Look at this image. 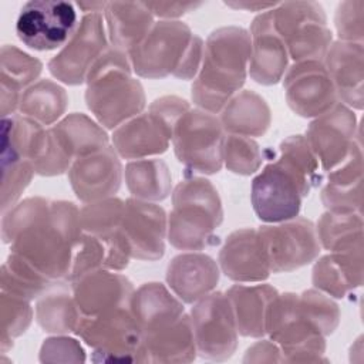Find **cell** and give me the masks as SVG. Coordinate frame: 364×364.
I'll return each mask as SVG.
<instances>
[{
	"label": "cell",
	"instance_id": "ffe728a7",
	"mask_svg": "<svg viewBox=\"0 0 364 364\" xmlns=\"http://www.w3.org/2000/svg\"><path fill=\"white\" fill-rule=\"evenodd\" d=\"M169 287L186 303L205 297L218 283L219 270L206 255L186 253L176 256L168 266Z\"/></svg>",
	"mask_w": 364,
	"mask_h": 364
},
{
	"label": "cell",
	"instance_id": "9c48e42d",
	"mask_svg": "<svg viewBox=\"0 0 364 364\" xmlns=\"http://www.w3.org/2000/svg\"><path fill=\"white\" fill-rule=\"evenodd\" d=\"M75 4L33 0L23 4L16 20V34L27 47L50 51L64 47L78 27Z\"/></svg>",
	"mask_w": 364,
	"mask_h": 364
},
{
	"label": "cell",
	"instance_id": "8992f818",
	"mask_svg": "<svg viewBox=\"0 0 364 364\" xmlns=\"http://www.w3.org/2000/svg\"><path fill=\"white\" fill-rule=\"evenodd\" d=\"M222 222L216 189L202 178L182 181L173 192L169 216V242L183 250H200L215 243L213 230Z\"/></svg>",
	"mask_w": 364,
	"mask_h": 364
},
{
	"label": "cell",
	"instance_id": "f546056e",
	"mask_svg": "<svg viewBox=\"0 0 364 364\" xmlns=\"http://www.w3.org/2000/svg\"><path fill=\"white\" fill-rule=\"evenodd\" d=\"M361 44L336 43L327 54V73L340 95L353 104V81L361 84Z\"/></svg>",
	"mask_w": 364,
	"mask_h": 364
},
{
	"label": "cell",
	"instance_id": "74e56055",
	"mask_svg": "<svg viewBox=\"0 0 364 364\" xmlns=\"http://www.w3.org/2000/svg\"><path fill=\"white\" fill-rule=\"evenodd\" d=\"M279 3H226L229 7L235 9H246V10H259V11H266L270 9H274Z\"/></svg>",
	"mask_w": 364,
	"mask_h": 364
},
{
	"label": "cell",
	"instance_id": "ac0fdd59",
	"mask_svg": "<svg viewBox=\"0 0 364 364\" xmlns=\"http://www.w3.org/2000/svg\"><path fill=\"white\" fill-rule=\"evenodd\" d=\"M351 112L338 105L321 114V117L310 125L306 141L323 168L331 169L344 161L351 144Z\"/></svg>",
	"mask_w": 364,
	"mask_h": 364
},
{
	"label": "cell",
	"instance_id": "f1b7e54d",
	"mask_svg": "<svg viewBox=\"0 0 364 364\" xmlns=\"http://www.w3.org/2000/svg\"><path fill=\"white\" fill-rule=\"evenodd\" d=\"M125 179L131 193L141 200H159L171 191V175L161 159H138L129 162Z\"/></svg>",
	"mask_w": 364,
	"mask_h": 364
},
{
	"label": "cell",
	"instance_id": "e575fe53",
	"mask_svg": "<svg viewBox=\"0 0 364 364\" xmlns=\"http://www.w3.org/2000/svg\"><path fill=\"white\" fill-rule=\"evenodd\" d=\"M299 300L303 311L320 333L334 328L338 314L331 300L317 291H306Z\"/></svg>",
	"mask_w": 364,
	"mask_h": 364
},
{
	"label": "cell",
	"instance_id": "44dd1931",
	"mask_svg": "<svg viewBox=\"0 0 364 364\" xmlns=\"http://www.w3.org/2000/svg\"><path fill=\"white\" fill-rule=\"evenodd\" d=\"M172 135L151 114H139L119 125L114 132L115 151L127 159H144L162 154L168 148Z\"/></svg>",
	"mask_w": 364,
	"mask_h": 364
},
{
	"label": "cell",
	"instance_id": "836d02e7",
	"mask_svg": "<svg viewBox=\"0 0 364 364\" xmlns=\"http://www.w3.org/2000/svg\"><path fill=\"white\" fill-rule=\"evenodd\" d=\"M1 208L3 213L13 208L34 173L31 162L24 159L1 161Z\"/></svg>",
	"mask_w": 364,
	"mask_h": 364
},
{
	"label": "cell",
	"instance_id": "d6986e66",
	"mask_svg": "<svg viewBox=\"0 0 364 364\" xmlns=\"http://www.w3.org/2000/svg\"><path fill=\"white\" fill-rule=\"evenodd\" d=\"M219 262L225 274L236 282H259L270 273L259 232L253 229L233 232L220 250Z\"/></svg>",
	"mask_w": 364,
	"mask_h": 364
},
{
	"label": "cell",
	"instance_id": "603a6c76",
	"mask_svg": "<svg viewBox=\"0 0 364 364\" xmlns=\"http://www.w3.org/2000/svg\"><path fill=\"white\" fill-rule=\"evenodd\" d=\"M0 102L3 118L10 117L18 108L21 94L31 87L40 75L43 64L40 60L26 54L14 46L1 47Z\"/></svg>",
	"mask_w": 364,
	"mask_h": 364
},
{
	"label": "cell",
	"instance_id": "2e32d148",
	"mask_svg": "<svg viewBox=\"0 0 364 364\" xmlns=\"http://www.w3.org/2000/svg\"><path fill=\"white\" fill-rule=\"evenodd\" d=\"M74 301L81 316H98L129 307L134 294L127 277L107 270L90 272L74 282Z\"/></svg>",
	"mask_w": 364,
	"mask_h": 364
},
{
	"label": "cell",
	"instance_id": "7402d4cb",
	"mask_svg": "<svg viewBox=\"0 0 364 364\" xmlns=\"http://www.w3.org/2000/svg\"><path fill=\"white\" fill-rule=\"evenodd\" d=\"M102 16L112 47L124 53H131L155 24L145 3H107Z\"/></svg>",
	"mask_w": 364,
	"mask_h": 364
},
{
	"label": "cell",
	"instance_id": "d6a6232c",
	"mask_svg": "<svg viewBox=\"0 0 364 364\" xmlns=\"http://www.w3.org/2000/svg\"><path fill=\"white\" fill-rule=\"evenodd\" d=\"M223 159L232 172L240 175L253 173L257 171L262 162L257 144L249 136L233 134L225 139Z\"/></svg>",
	"mask_w": 364,
	"mask_h": 364
},
{
	"label": "cell",
	"instance_id": "7a4b0ae2",
	"mask_svg": "<svg viewBox=\"0 0 364 364\" xmlns=\"http://www.w3.org/2000/svg\"><path fill=\"white\" fill-rule=\"evenodd\" d=\"M81 236L80 210L70 202H50L10 243V252L48 282L70 274Z\"/></svg>",
	"mask_w": 364,
	"mask_h": 364
},
{
	"label": "cell",
	"instance_id": "30bf717a",
	"mask_svg": "<svg viewBox=\"0 0 364 364\" xmlns=\"http://www.w3.org/2000/svg\"><path fill=\"white\" fill-rule=\"evenodd\" d=\"M107 37L102 13L84 14L68 43L50 60V73L67 84H81L107 50Z\"/></svg>",
	"mask_w": 364,
	"mask_h": 364
},
{
	"label": "cell",
	"instance_id": "277c9868",
	"mask_svg": "<svg viewBox=\"0 0 364 364\" xmlns=\"http://www.w3.org/2000/svg\"><path fill=\"white\" fill-rule=\"evenodd\" d=\"M129 73L131 61L127 53L107 48L87 75V105L107 128H118L139 115L145 105L144 90Z\"/></svg>",
	"mask_w": 364,
	"mask_h": 364
},
{
	"label": "cell",
	"instance_id": "4dcf8cb0",
	"mask_svg": "<svg viewBox=\"0 0 364 364\" xmlns=\"http://www.w3.org/2000/svg\"><path fill=\"white\" fill-rule=\"evenodd\" d=\"M37 320L46 331H71L77 330L81 313L77 309L74 297L68 294H48L37 303Z\"/></svg>",
	"mask_w": 364,
	"mask_h": 364
},
{
	"label": "cell",
	"instance_id": "d4e9b609",
	"mask_svg": "<svg viewBox=\"0 0 364 364\" xmlns=\"http://www.w3.org/2000/svg\"><path fill=\"white\" fill-rule=\"evenodd\" d=\"M222 127L233 135L257 136L270 124V111L262 97L253 91H242L223 107Z\"/></svg>",
	"mask_w": 364,
	"mask_h": 364
},
{
	"label": "cell",
	"instance_id": "ba28073f",
	"mask_svg": "<svg viewBox=\"0 0 364 364\" xmlns=\"http://www.w3.org/2000/svg\"><path fill=\"white\" fill-rule=\"evenodd\" d=\"M222 129V122L212 112L188 109L172 134L178 159L198 172H218L222 168L225 149Z\"/></svg>",
	"mask_w": 364,
	"mask_h": 364
},
{
	"label": "cell",
	"instance_id": "8fae6325",
	"mask_svg": "<svg viewBox=\"0 0 364 364\" xmlns=\"http://www.w3.org/2000/svg\"><path fill=\"white\" fill-rule=\"evenodd\" d=\"M270 272H289L311 262L318 253V239L310 220L299 218L257 230Z\"/></svg>",
	"mask_w": 364,
	"mask_h": 364
},
{
	"label": "cell",
	"instance_id": "7c38bea8",
	"mask_svg": "<svg viewBox=\"0 0 364 364\" xmlns=\"http://www.w3.org/2000/svg\"><path fill=\"white\" fill-rule=\"evenodd\" d=\"M121 232L131 256L141 260L159 259L165 250V212L155 203L128 199L124 203Z\"/></svg>",
	"mask_w": 364,
	"mask_h": 364
},
{
	"label": "cell",
	"instance_id": "1f68e13d",
	"mask_svg": "<svg viewBox=\"0 0 364 364\" xmlns=\"http://www.w3.org/2000/svg\"><path fill=\"white\" fill-rule=\"evenodd\" d=\"M33 317L30 300L21 296L3 291L0 297V318H1V351H6L13 338L26 331Z\"/></svg>",
	"mask_w": 364,
	"mask_h": 364
},
{
	"label": "cell",
	"instance_id": "6da1fadb",
	"mask_svg": "<svg viewBox=\"0 0 364 364\" xmlns=\"http://www.w3.org/2000/svg\"><path fill=\"white\" fill-rule=\"evenodd\" d=\"M280 152V158L269 164L252 183L253 209L264 222H284L299 215L318 165L300 135L283 141Z\"/></svg>",
	"mask_w": 364,
	"mask_h": 364
},
{
	"label": "cell",
	"instance_id": "52a82bcc",
	"mask_svg": "<svg viewBox=\"0 0 364 364\" xmlns=\"http://www.w3.org/2000/svg\"><path fill=\"white\" fill-rule=\"evenodd\" d=\"M272 16L274 28L289 55L297 63L317 60L330 47L331 33L326 26V16L318 3H279L272 10Z\"/></svg>",
	"mask_w": 364,
	"mask_h": 364
},
{
	"label": "cell",
	"instance_id": "83f0119b",
	"mask_svg": "<svg viewBox=\"0 0 364 364\" xmlns=\"http://www.w3.org/2000/svg\"><path fill=\"white\" fill-rule=\"evenodd\" d=\"M129 307L141 333L164 320L183 313L182 304L159 283L142 286L132 294Z\"/></svg>",
	"mask_w": 364,
	"mask_h": 364
},
{
	"label": "cell",
	"instance_id": "cb8c5ba5",
	"mask_svg": "<svg viewBox=\"0 0 364 364\" xmlns=\"http://www.w3.org/2000/svg\"><path fill=\"white\" fill-rule=\"evenodd\" d=\"M237 331L243 336H260L266 331L267 311L277 296L276 289L267 284L233 286L226 293Z\"/></svg>",
	"mask_w": 364,
	"mask_h": 364
},
{
	"label": "cell",
	"instance_id": "e0dca14e",
	"mask_svg": "<svg viewBox=\"0 0 364 364\" xmlns=\"http://www.w3.org/2000/svg\"><path fill=\"white\" fill-rule=\"evenodd\" d=\"M272 10L259 14L250 27V77L260 84L277 82L287 67V48L277 34Z\"/></svg>",
	"mask_w": 364,
	"mask_h": 364
},
{
	"label": "cell",
	"instance_id": "3957f363",
	"mask_svg": "<svg viewBox=\"0 0 364 364\" xmlns=\"http://www.w3.org/2000/svg\"><path fill=\"white\" fill-rule=\"evenodd\" d=\"M250 58V34L242 27L213 31L203 50V65L193 82L192 97L208 112L222 109L242 87Z\"/></svg>",
	"mask_w": 364,
	"mask_h": 364
},
{
	"label": "cell",
	"instance_id": "5bb4252c",
	"mask_svg": "<svg viewBox=\"0 0 364 364\" xmlns=\"http://www.w3.org/2000/svg\"><path fill=\"white\" fill-rule=\"evenodd\" d=\"M192 327L199 350L208 355H229L236 344V323L226 294L202 297L192 311Z\"/></svg>",
	"mask_w": 364,
	"mask_h": 364
},
{
	"label": "cell",
	"instance_id": "9a60e30c",
	"mask_svg": "<svg viewBox=\"0 0 364 364\" xmlns=\"http://www.w3.org/2000/svg\"><path fill=\"white\" fill-rule=\"evenodd\" d=\"M68 171L75 195L88 203L107 199L121 183V164L109 145L75 159Z\"/></svg>",
	"mask_w": 364,
	"mask_h": 364
},
{
	"label": "cell",
	"instance_id": "8d00e7d4",
	"mask_svg": "<svg viewBox=\"0 0 364 364\" xmlns=\"http://www.w3.org/2000/svg\"><path fill=\"white\" fill-rule=\"evenodd\" d=\"M154 16L162 18L179 17L202 6V3H145Z\"/></svg>",
	"mask_w": 364,
	"mask_h": 364
},
{
	"label": "cell",
	"instance_id": "4316f807",
	"mask_svg": "<svg viewBox=\"0 0 364 364\" xmlns=\"http://www.w3.org/2000/svg\"><path fill=\"white\" fill-rule=\"evenodd\" d=\"M67 102V94L58 84L40 80L21 94L17 109L41 125H51L64 114Z\"/></svg>",
	"mask_w": 364,
	"mask_h": 364
},
{
	"label": "cell",
	"instance_id": "4fadbf2b",
	"mask_svg": "<svg viewBox=\"0 0 364 364\" xmlns=\"http://www.w3.org/2000/svg\"><path fill=\"white\" fill-rule=\"evenodd\" d=\"M286 100L301 117L327 112L336 100V90L326 67L317 60L299 61L284 77Z\"/></svg>",
	"mask_w": 364,
	"mask_h": 364
},
{
	"label": "cell",
	"instance_id": "d590c367",
	"mask_svg": "<svg viewBox=\"0 0 364 364\" xmlns=\"http://www.w3.org/2000/svg\"><path fill=\"white\" fill-rule=\"evenodd\" d=\"M363 6V1H343L337 7L336 27L340 37L348 43H353L354 34L361 37Z\"/></svg>",
	"mask_w": 364,
	"mask_h": 364
},
{
	"label": "cell",
	"instance_id": "484cf974",
	"mask_svg": "<svg viewBox=\"0 0 364 364\" xmlns=\"http://www.w3.org/2000/svg\"><path fill=\"white\" fill-rule=\"evenodd\" d=\"M51 128L73 162L108 146L104 129L84 114H71Z\"/></svg>",
	"mask_w": 364,
	"mask_h": 364
},
{
	"label": "cell",
	"instance_id": "5b68a950",
	"mask_svg": "<svg viewBox=\"0 0 364 364\" xmlns=\"http://www.w3.org/2000/svg\"><path fill=\"white\" fill-rule=\"evenodd\" d=\"M128 54L131 67L141 77L173 74L178 78H192L199 70L203 43L185 23L162 20Z\"/></svg>",
	"mask_w": 364,
	"mask_h": 364
}]
</instances>
